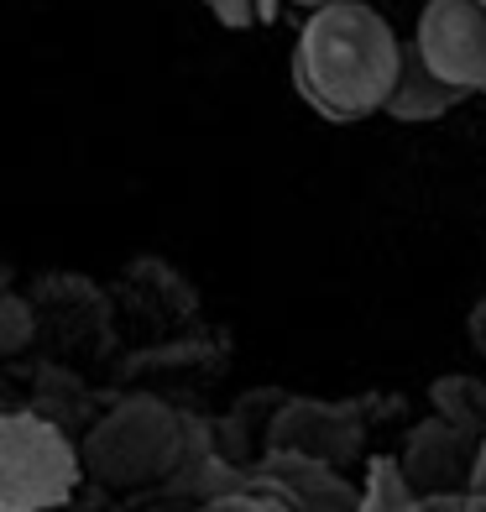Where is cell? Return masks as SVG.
Here are the masks:
<instances>
[{"label": "cell", "mask_w": 486, "mask_h": 512, "mask_svg": "<svg viewBox=\"0 0 486 512\" xmlns=\"http://www.w3.org/2000/svg\"><path fill=\"white\" fill-rule=\"evenodd\" d=\"M403 42L366 0H335L309 11L293 48V89L324 121L377 115L398 84Z\"/></svg>", "instance_id": "cell-1"}, {"label": "cell", "mask_w": 486, "mask_h": 512, "mask_svg": "<svg viewBox=\"0 0 486 512\" xmlns=\"http://www.w3.org/2000/svg\"><path fill=\"white\" fill-rule=\"evenodd\" d=\"M79 455H84V476H95L100 486H115V492H136V486H152L178 471L183 424L168 403L126 398L89 429Z\"/></svg>", "instance_id": "cell-2"}, {"label": "cell", "mask_w": 486, "mask_h": 512, "mask_svg": "<svg viewBox=\"0 0 486 512\" xmlns=\"http://www.w3.org/2000/svg\"><path fill=\"white\" fill-rule=\"evenodd\" d=\"M84 481V455L42 413H0V512H58Z\"/></svg>", "instance_id": "cell-3"}, {"label": "cell", "mask_w": 486, "mask_h": 512, "mask_svg": "<svg viewBox=\"0 0 486 512\" xmlns=\"http://www.w3.org/2000/svg\"><path fill=\"white\" fill-rule=\"evenodd\" d=\"M413 48L445 84L466 95L486 89V11L476 0H429L419 11Z\"/></svg>", "instance_id": "cell-4"}, {"label": "cell", "mask_w": 486, "mask_h": 512, "mask_svg": "<svg viewBox=\"0 0 486 512\" xmlns=\"http://www.w3.org/2000/svg\"><path fill=\"white\" fill-rule=\"evenodd\" d=\"M471 439L460 434L455 418H429V424L413 429L408 450H403V476L413 481V492H455L460 481L471 476Z\"/></svg>", "instance_id": "cell-5"}, {"label": "cell", "mask_w": 486, "mask_h": 512, "mask_svg": "<svg viewBox=\"0 0 486 512\" xmlns=\"http://www.w3.org/2000/svg\"><path fill=\"white\" fill-rule=\"evenodd\" d=\"M277 450H293L304 460H319V465H340L361 450V429L345 424V413L335 408H314V403H298L288 408V418L277 424Z\"/></svg>", "instance_id": "cell-6"}, {"label": "cell", "mask_w": 486, "mask_h": 512, "mask_svg": "<svg viewBox=\"0 0 486 512\" xmlns=\"http://www.w3.org/2000/svg\"><path fill=\"white\" fill-rule=\"evenodd\" d=\"M460 100H471L466 89H455L434 74V68L419 58V48H403V68H398V84H392V95H387V115L392 121H408V126H424V121H439V115H450Z\"/></svg>", "instance_id": "cell-7"}, {"label": "cell", "mask_w": 486, "mask_h": 512, "mask_svg": "<svg viewBox=\"0 0 486 512\" xmlns=\"http://www.w3.org/2000/svg\"><path fill=\"white\" fill-rule=\"evenodd\" d=\"M413 507H419V492H413V481L403 476L398 455H377L351 512H413Z\"/></svg>", "instance_id": "cell-8"}, {"label": "cell", "mask_w": 486, "mask_h": 512, "mask_svg": "<svg viewBox=\"0 0 486 512\" xmlns=\"http://www.w3.org/2000/svg\"><path fill=\"white\" fill-rule=\"evenodd\" d=\"M204 6H210V16L220 21V27H230V32L262 27V16H257V0H204Z\"/></svg>", "instance_id": "cell-9"}, {"label": "cell", "mask_w": 486, "mask_h": 512, "mask_svg": "<svg viewBox=\"0 0 486 512\" xmlns=\"http://www.w3.org/2000/svg\"><path fill=\"white\" fill-rule=\"evenodd\" d=\"M413 512H466V497L460 492H424Z\"/></svg>", "instance_id": "cell-10"}, {"label": "cell", "mask_w": 486, "mask_h": 512, "mask_svg": "<svg viewBox=\"0 0 486 512\" xmlns=\"http://www.w3.org/2000/svg\"><path fill=\"white\" fill-rule=\"evenodd\" d=\"M471 492H486V434L476 439V450H471V476H466Z\"/></svg>", "instance_id": "cell-11"}, {"label": "cell", "mask_w": 486, "mask_h": 512, "mask_svg": "<svg viewBox=\"0 0 486 512\" xmlns=\"http://www.w3.org/2000/svg\"><path fill=\"white\" fill-rule=\"evenodd\" d=\"M277 11H283V0H257V16H262V27H267V21H277Z\"/></svg>", "instance_id": "cell-12"}, {"label": "cell", "mask_w": 486, "mask_h": 512, "mask_svg": "<svg viewBox=\"0 0 486 512\" xmlns=\"http://www.w3.org/2000/svg\"><path fill=\"white\" fill-rule=\"evenodd\" d=\"M466 512H486V492H466Z\"/></svg>", "instance_id": "cell-13"}, {"label": "cell", "mask_w": 486, "mask_h": 512, "mask_svg": "<svg viewBox=\"0 0 486 512\" xmlns=\"http://www.w3.org/2000/svg\"><path fill=\"white\" fill-rule=\"evenodd\" d=\"M293 6H304V11H319V6H335V0H293Z\"/></svg>", "instance_id": "cell-14"}, {"label": "cell", "mask_w": 486, "mask_h": 512, "mask_svg": "<svg viewBox=\"0 0 486 512\" xmlns=\"http://www.w3.org/2000/svg\"><path fill=\"white\" fill-rule=\"evenodd\" d=\"M476 6H481V11H486V0H476Z\"/></svg>", "instance_id": "cell-15"}]
</instances>
